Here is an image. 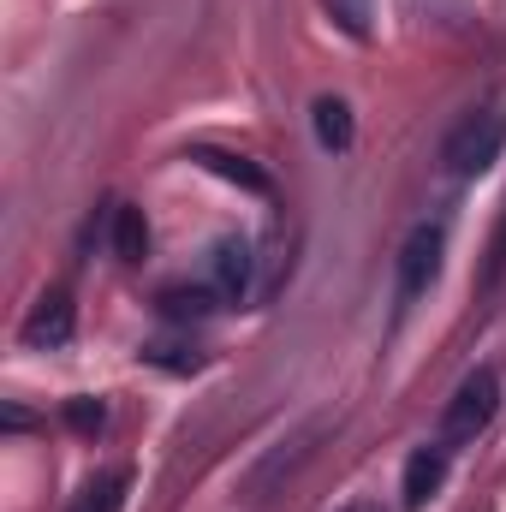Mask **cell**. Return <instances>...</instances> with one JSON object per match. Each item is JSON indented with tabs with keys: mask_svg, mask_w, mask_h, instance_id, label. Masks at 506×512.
Masks as SVG:
<instances>
[{
	"mask_svg": "<svg viewBox=\"0 0 506 512\" xmlns=\"http://www.w3.org/2000/svg\"><path fill=\"white\" fill-rule=\"evenodd\" d=\"M495 411H501V376L495 370H471L459 393L447 399V417H441V441L447 447H465V441H477L489 423H495Z\"/></svg>",
	"mask_w": 506,
	"mask_h": 512,
	"instance_id": "cell-1",
	"label": "cell"
},
{
	"mask_svg": "<svg viewBox=\"0 0 506 512\" xmlns=\"http://www.w3.org/2000/svg\"><path fill=\"white\" fill-rule=\"evenodd\" d=\"M501 149H506V114H471L465 126L447 137L441 161H447L453 179H483L501 161Z\"/></svg>",
	"mask_w": 506,
	"mask_h": 512,
	"instance_id": "cell-2",
	"label": "cell"
},
{
	"mask_svg": "<svg viewBox=\"0 0 506 512\" xmlns=\"http://www.w3.org/2000/svg\"><path fill=\"white\" fill-rule=\"evenodd\" d=\"M441 251H447V227H441V221L411 227V239H405V251H399V310L429 292V280L441 274Z\"/></svg>",
	"mask_w": 506,
	"mask_h": 512,
	"instance_id": "cell-3",
	"label": "cell"
},
{
	"mask_svg": "<svg viewBox=\"0 0 506 512\" xmlns=\"http://www.w3.org/2000/svg\"><path fill=\"white\" fill-rule=\"evenodd\" d=\"M72 328H78V316H72V292H42L36 304H30V316H24V346L30 352H60L66 340H72Z\"/></svg>",
	"mask_w": 506,
	"mask_h": 512,
	"instance_id": "cell-4",
	"label": "cell"
},
{
	"mask_svg": "<svg viewBox=\"0 0 506 512\" xmlns=\"http://www.w3.org/2000/svg\"><path fill=\"white\" fill-rule=\"evenodd\" d=\"M447 441H435V447H417L411 459H405V483H399V495H405V512H423L435 495H441V483H447Z\"/></svg>",
	"mask_w": 506,
	"mask_h": 512,
	"instance_id": "cell-5",
	"label": "cell"
},
{
	"mask_svg": "<svg viewBox=\"0 0 506 512\" xmlns=\"http://www.w3.org/2000/svg\"><path fill=\"white\" fill-rule=\"evenodd\" d=\"M209 274H215V292H221V298H239L245 280H251V245H245V239H221V245L209 251Z\"/></svg>",
	"mask_w": 506,
	"mask_h": 512,
	"instance_id": "cell-6",
	"label": "cell"
},
{
	"mask_svg": "<svg viewBox=\"0 0 506 512\" xmlns=\"http://www.w3.org/2000/svg\"><path fill=\"white\" fill-rule=\"evenodd\" d=\"M310 120H316V143H322L328 155H346V149H352L358 126H352V108H346L340 96H322V102L310 108Z\"/></svg>",
	"mask_w": 506,
	"mask_h": 512,
	"instance_id": "cell-7",
	"label": "cell"
},
{
	"mask_svg": "<svg viewBox=\"0 0 506 512\" xmlns=\"http://www.w3.org/2000/svg\"><path fill=\"white\" fill-rule=\"evenodd\" d=\"M191 161L197 167H209V173H221V179H233V185H245V191H256V197H268L274 185H268V173L256 167V161H245V155H227V149H191Z\"/></svg>",
	"mask_w": 506,
	"mask_h": 512,
	"instance_id": "cell-8",
	"label": "cell"
},
{
	"mask_svg": "<svg viewBox=\"0 0 506 512\" xmlns=\"http://www.w3.org/2000/svg\"><path fill=\"white\" fill-rule=\"evenodd\" d=\"M126 489H131V471H102L84 483V495L72 501V512H120L126 507Z\"/></svg>",
	"mask_w": 506,
	"mask_h": 512,
	"instance_id": "cell-9",
	"label": "cell"
},
{
	"mask_svg": "<svg viewBox=\"0 0 506 512\" xmlns=\"http://www.w3.org/2000/svg\"><path fill=\"white\" fill-rule=\"evenodd\" d=\"M155 304H161V316H173V322H203V316L215 310V292H209V286H167Z\"/></svg>",
	"mask_w": 506,
	"mask_h": 512,
	"instance_id": "cell-10",
	"label": "cell"
},
{
	"mask_svg": "<svg viewBox=\"0 0 506 512\" xmlns=\"http://www.w3.org/2000/svg\"><path fill=\"white\" fill-rule=\"evenodd\" d=\"M114 251L126 256V262L149 256V221H143V209H120L114 215Z\"/></svg>",
	"mask_w": 506,
	"mask_h": 512,
	"instance_id": "cell-11",
	"label": "cell"
},
{
	"mask_svg": "<svg viewBox=\"0 0 506 512\" xmlns=\"http://www.w3.org/2000/svg\"><path fill=\"white\" fill-rule=\"evenodd\" d=\"M143 364H155V370H173V376H191V370H203L209 358H203L197 346H191V352H185V346H143Z\"/></svg>",
	"mask_w": 506,
	"mask_h": 512,
	"instance_id": "cell-12",
	"label": "cell"
},
{
	"mask_svg": "<svg viewBox=\"0 0 506 512\" xmlns=\"http://www.w3.org/2000/svg\"><path fill=\"white\" fill-rule=\"evenodd\" d=\"M328 6H334V18H340L346 36H358V42L370 36V0H328Z\"/></svg>",
	"mask_w": 506,
	"mask_h": 512,
	"instance_id": "cell-13",
	"label": "cell"
},
{
	"mask_svg": "<svg viewBox=\"0 0 506 512\" xmlns=\"http://www.w3.org/2000/svg\"><path fill=\"white\" fill-rule=\"evenodd\" d=\"M506 274V215H501V227H495V239H489V268H483V286H495Z\"/></svg>",
	"mask_w": 506,
	"mask_h": 512,
	"instance_id": "cell-14",
	"label": "cell"
},
{
	"mask_svg": "<svg viewBox=\"0 0 506 512\" xmlns=\"http://www.w3.org/2000/svg\"><path fill=\"white\" fill-rule=\"evenodd\" d=\"M66 417H72V429H102V417H108V411H102L96 399H72V405H66Z\"/></svg>",
	"mask_w": 506,
	"mask_h": 512,
	"instance_id": "cell-15",
	"label": "cell"
},
{
	"mask_svg": "<svg viewBox=\"0 0 506 512\" xmlns=\"http://www.w3.org/2000/svg\"><path fill=\"white\" fill-rule=\"evenodd\" d=\"M340 512H381V507H376V501H346Z\"/></svg>",
	"mask_w": 506,
	"mask_h": 512,
	"instance_id": "cell-16",
	"label": "cell"
}]
</instances>
